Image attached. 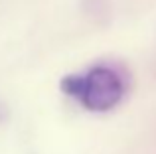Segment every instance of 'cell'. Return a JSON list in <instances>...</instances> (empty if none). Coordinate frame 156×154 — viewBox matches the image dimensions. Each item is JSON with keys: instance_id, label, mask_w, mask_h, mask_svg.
Returning <instances> with one entry per match:
<instances>
[{"instance_id": "obj_1", "label": "cell", "mask_w": 156, "mask_h": 154, "mask_svg": "<svg viewBox=\"0 0 156 154\" xmlns=\"http://www.w3.org/2000/svg\"><path fill=\"white\" fill-rule=\"evenodd\" d=\"M61 89L81 107L95 113L115 109L126 95V79L121 69L99 63L81 73L67 75L61 81Z\"/></svg>"}]
</instances>
